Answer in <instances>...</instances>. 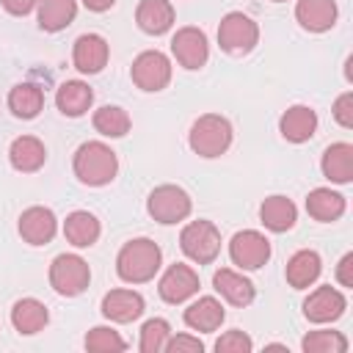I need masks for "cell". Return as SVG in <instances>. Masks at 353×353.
<instances>
[{"label":"cell","instance_id":"obj_1","mask_svg":"<svg viewBox=\"0 0 353 353\" xmlns=\"http://www.w3.org/2000/svg\"><path fill=\"white\" fill-rule=\"evenodd\" d=\"M163 265V251L154 240L149 237H135L121 245L116 256V273L127 284H146L157 276Z\"/></svg>","mask_w":353,"mask_h":353},{"label":"cell","instance_id":"obj_2","mask_svg":"<svg viewBox=\"0 0 353 353\" xmlns=\"http://www.w3.org/2000/svg\"><path fill=\"white\" fill-rule=\"evenodd\" d=\"M72 168H74V176L88 185V188H102V185H110L119 174V157L116 152L102 143V141H85L77 146L74 157H72Z\"/></svg>","mask_w":353,"mask_h":353},{"label":"cell","instance_id":"obj_3","mask_svg":"<svg viewBox=\"0 0 353 353\" xmlns=\"http://www.w3.org/2000/svg\"><path fill=\"white\" fill-rule=\"evenodd\" d=\"M232 138H234V130L229 124L226 116L221 113H204L193 121L190 127V135H188V143L190 149L199 154V157H221L229 146H232Z\"/></svg>","mask_w":353,"mask_h":353},{"label":"cell","instance_id":"obj_4","mask_svg":"<svg viewBox=\"0 0 353 353\" xmlns=\"http://www.w3.org/2000/svg\"><path fill=\"white\" fill-rule=\"evenodd\" d=\"M179 248L182 254L196 265H210L221 254V232L212 221H190L179 232Z\"/></svg>","mask_w":353,"mask_h":353},{"label":"cell","instance_id":"obj_5","mask_svg":"<svg viewBox=\"0 0 353 353\" xmlns=\"http://www.w3.org/2000/svg\"><path fill=\"white\" fill-rule=\"evenodd\" d=\"M190 210H193V199L179 185H157L146 199V212L163 226L185 221Z\"/></svg>","mask_w":353,"mask_h":353},{"label":"cell","instance_id":"obj_6","mask_svg":"<svg viewBox=\"0 0 353 353\" xmlns=\"http://www.w3.org/2000/svg\"><path fill=\"white\" fill-rule=\"evenodd\" d=\"M91 281V268L83 256L77 254H58L50 262V287L63 295V298H74L80 295Z\"/></svg>","mask_w":353,"mask_h":353},{"label":"cell","instance_id":"obj_7","mask_svg":"<svg viewBox=\"0 0 353 353\" xmlns=\"http://www.w3.org/2000/svg\"><path fill=\"white\" fill-rule=\"evenodd\" d=\"M259 41V25L243 14V11H229L221 25H218V44L229 55H245L256 47Z\"/></svg>","mask_w":353,"mask_h":353},{"label":"cell","instance_id":"obj_8","mask_svg":"<svg viewBox=\"0 0 353 353\" xmlns=\"http://www.w3.org/2000/svg\"><path fill=\"white\" fill-rule=\"evenodd\" d=\"M130 77L141 91L157 94L171 83V61L160 50H146L132 61Z\"/></svg>","mask_w":353,"mask_h":353},{"label":"cell","instance_id":"obj_9","mask_svg":"<svg viewBox=\"0 0 353 353\" xmlns=\"http://www.w3.org/2000/svg\"><path fill=\"white\" fill-rule=\"evenodd\" d=\"M229 259L240 270H259L270 259V240L256 229H243L229 240Z\"/></svg>","mask_w":353,"mask_h":353},{"label":"cell","instance_id":"obj_10","mask_svg":"<svg viewBox=\"0 0 353 353\" xmlns=\"http://www.w3.org/2000/svg\"><path fill=\"white\" fill-rule=\"evenodd\" d=\"M171 55L176 58V63L182 69H201L210 58V41H207V33L201 28H193V25H185L179 28L174 36H171Z\"/></svg>","mask_w":353,"mask_h":353},{"label":"cell","instance_id":"obj_11","mask_svg":"<svg viewBox=\"0 0 353 353\" xmlns=\"http://www.w3.org/2000/svg\"><path fill=\"white\" fill-rule=\"evenodd\" d=\"M345 309H347V298L331 284H323V287L312 290L303 301V317L309 323H317V325L339 320L345 314Z\"/></svg>","mask_w":353,"mask_h":353},{"label":"cell","instance_id":"obj_12","mask_svg":"<svg viewBox=\"0 0 353 353\" xmlns=\"http://www.w3.org/2000/svg\"><path fill=\"white\" fill-rule=\"evenodd\" d=\"M157 292L165 303H185L188 298H193L199 292V273L185 265V262H174L168 265V270L160 276L157 281Z\"/></svg>","mask_w":353,"mask_h":353},{"label":"cell","instance_id":"obj_13","mask_svg":"<svg viewBox=\"0 0 353 353\" xmlns=\"http://www.w3.org/2000/svg\"><path fill=\"white\" fill-rule=\"evenodd\" d=\"M108 58H110V44L99 36V33H83L74 39V47H72V63L77 72L83 74H97L108 66Z\"/></svg>","mask_w":353,"mask_h":353},{"label":"cell","instance_id":"obj_14","mask_svg":"<svg viewBox=\"0 0 353 353\" xmlns=\"http://www.w3.org/2000/svg\"><path fill=\"white\" fill-rule=\"evenodd\" d=\"M17 229H19V237L25 243H30V245H47V243H52V237L58 232V218H55V212L50 207H39L36 204V207H28L19 215Z\"/></svg>","mask_w":353,"mask_h":353},{"label":"cell","instance_id":"obj_15","mask_svg":"<svg viewBox=\"0 0 353 353\" xmlns=\"http://www.w3.org/2000/svg\"><path fill=\"white\" fill-rule=\"evenodd\" d=\"M212 287H215V292H218L226 303H232V306H237V309L254 303V298H256V287H254V281L245 279L243 273L232 270V268H221V270H215V273H212Z\"/></svg>","mask_w":353,"mask_h":353},{"label":"cell","instance_id":"obj_16","mask_svg":"<svg viewBox=\"0 0 353 353\" xmlns=\"http://www.w3.org/2000/svg\"><path fill=\"white\" fill-rule=\"evenodd\" d=\"M99 309H102V314H105L110 323H132V320H138V317L143 314L146 303H143V295H141V292L119 287V290L105 292Z\"/></svg>","mask_w":353,"mask_h":353},{"label":"cell","instance_id":"obj_17","mask_svg":"<svg viewBox=\"0 0 353 353\" xmlns=\"http://www.w3.org/2000/svg\"><path fill=\"white\" fill-rule=\"evenodd\" d=\"M279 132L290 143H306L317 132V113L309 105H292L279 119Z\"/></svg>","mask_w":353,"mask_h":353},{"label":"cell","instance_id":"obj_18","mask_svg":"<svg viewBox=\"0 0 353 353\" xmlns=\"http://www.w3.org/2000/svg\"><path fill=\"white\" fill-rule=\"evenodd\" d=\"M223 317H226L223 303H221L218 298H212V295H201V298H196V301L185 309V314H182L185 325H188L190 331H201V334H212V331H218L221 323H223Z\"/></svg>","mask_w":353,"mask_h":353},{"label":"cell","instance_id":"obj_19","mask_svg":"<svg viewBox=\"0 0 353 353\" xmlns=\"http://www.w3.org/2000/svg\"><path fill=\"white\" fill-rule=\"evenodd\" d=\"M336 3L334 0H298L295 19L309 33H325L336 25Z\"/></svg>","mask_w":353,"mask_h":353},{"label":"cell","instance_id":"obj_20","mask_svg":"<svg viewBox=\"0 0 353 353\" xmlns=\"http://www.w3.org/2000/svg\"><path fill=\"white\" fill-rule=\"evenodd\" d=\"M320 270H323L320 254L312 251V248H301L290 256V262L284 268V276H287V284L292 290H306L320 279Z\"/></svg>","mask_w":353,"mask_h":353},{"label":"cell","instance_id":"obj_21","mask_svg":"<svg viewBox=\"0 0 353 353\" xmlns=\"http://www.w3.org/2000/svg\"><path fill=\"white\" fill-rule=\"evenodd\" d=\"M135 22L149 36H163L174 25V6L171 0H141L135 8Z\"/></svg>","mask_w":353,"mask_h":353},{"label":"cell","instance_id":"obj_22","mask_svg":"<svg viewBox=\"0 0 353 353\" xmlns=\"http://www.w3.org/2000/svg\"><path fill=\"white\" fill-rule=\"evenodd\" d=\"M320 171L328 182L334 185H347L353 179V146L347 141H339V143H331L325 152H323V160H320Z\"/></svg>","mask_w":353,"mask_h":353},{"label":"cell","instance_id":"obj_23","mask_svg":"<svg viewBox=\"0 0 353 353\" xmlns=\"http://www.w3.org/2000/svg\"><path fill=\"white\" fill-rule=\"evenodd\" d=\"M99 234H102L99 218L94 212H88V210H74L63 221V237L74 248H91L99 240Z\"/></svg>","mask_w":353,"mask_h":353},{"label":"cell","instance_id":"obj_24","mask_svg":"<svg viewBox=\"0 0 353 353\" xmlns=\"http://www.w3.org/2000/svg\"><path fill=\"white\" fill-rule=\"evenodd\" d=\"M91 102H94V91H91V85L83 83V80H66V83H61L58 91H55V105H58V110H61L63 116H69V119L85 116L88 108H91Z\"/></svg>","mask_w":353,"mask_h":353},{"label":"cell","instance_id":"obj_25","mask_svg":"<svg viewBox=\"0 0 353 353\" xmlns=\"http://www.w3.org/2000/svg\"><path fill=\"white\" fill-rule=\"evenodd\" d=\"M8 160H11V165L17 171L33 174L47 163V149L36 135H19L8 146Z\"/></svg>","mask_w":353,"mask_h":353},{"label":"cell","instance_id":"obj_26","mask_svg":"<svg viewBox=\"0 0 353 353\" xmlns=\"http://www.w3.org/2000/svg\"><path fill=\"white\" fill-rule=\"evenodd\" d=\"M345 207H347L345 196L336 193V190H331V188H314V190H309V196H306V212H309L314 221H320V223H334V221H339V218L345 215Z\"/></svg>","mask_w":353,"mask_h":353},{"label":"cell","instance_id":"obj_27","mask_svg":"<svg viewBox=\"0 0 353 353\" xmlns=\"http://www.w3.org/2000/svg\"><path fill=\"white\" fill-rule=\"evenodd\" d=\"M259 218H262L265 229L281 234V232H290V229L295 226V221H298V207L292 204V199L276 193V196H268V199L262 201Z\"/></svg>","mask_w":353,"mask_h":353},{"label":"cell","instance_id":"obj_28","mask_svg":"<svg viewBox=\"0 0 353 353\" xmlns=\"http://www.w3.org/2000/svg\"><path fill=\"white\" fill-rule=\"evenodd\" d=\"M47 320H50V312H47V306H44L41 301H36V298H19V301L11 306V325H14L19 334H25V336L39 334V331L47 325Z\"/></svg>","mask_w":353,"mask_h":353},{"label":"cell","instance_id":"obj_29","mask_svg":"<svg viewBox=\"0 0 353 353\" xmlns=\"http://www.w3.org/2000/svg\"><path fill=\"white\" fill-rule=\"evenodd\" d=\"M39 28L47 33H58L69 28L77 17V0H39Z\"/></svg>","mask_w":353,"mask_h":353},{"label":"cell","instance_id":"obj_30","mask_svg":"<svg viewBox=\"0 0 353 353\" xmlns=\"http://www.w3.org/2000/svg\"><path fill=\"white\" fill-rule=\"evenodd\" d=\"M8 108L17 119H36L44 108V91L36 83H17L8 91Z\"/></svg>","mask_w":353,"mask_h":353},{"label":"cell","instance_id":"obj_31","mask_svg":"<svg viewBox=\"0 0 353 353\" xmlns=\"http://www.w3.org/2000/svg\"><path fill=\"white\" fill-rule=\"evenodd\" d=\"M91 124L105 138H124L130 132V127H132L130 113L124 108H119V105H102L99 110H94Z\"/></svg>","mask_w":353,"mask_h":353},{"label":"cell","instance_id":"obj_32","mask_svg":"<svg viewBox=\"0 0 353 353\" xmlns=\"http://www.w3.org/2000/svg\"><path fill=\"white\" fill-rule=\"evenodd\" d=\"M301 350L303 353H345L347 350V336L342 331H309L301 339Z\"/></svg>","mask_w":353,"mask_h":353},{"label":"cell","instance_id":"obj_33","mask_svg":"<svg viewBox=\"0 0 353 353\" xmlns=\"http://www.w3.org/2000/svg\"><path fill=\"white\" fill-rule=\"evenodd\" d=\"M168 336H171L168 320L152 317V320H146L141 325V342H138V347H141V353H160V350H165Z\"/></svg>","mask_w":353,"mask_h":353},{"label":"cell","instance_id":"obj_34","mask_svg":"<svg viewBox=\"0 0 353 353\" xmlns=\"http://www.w3.org/2000/svg\"><path fill=\"white\" fill-rule=\"evenodd\" d=\"M127 342L119 336V331H113L110 325H94L85 334V350H97V353H119L124 350Z\"/></svg>","mask_w":353,"mask_h":353},{"label":"cell","instance_id":"obj_35","mask_svg":"<svg viewBox=\"0 0 353 353\" xmlns=\"http://www.w3.org/2000/svg\"><path fill=\"white\" fill-rule=\"evenodd\" d=\"M215 350L218 353H251L254 350V342H251V336L245 331L232 328V331H226V334L218 336Z\"/></svg>","mask_w":353,"mask_h":353},{"label":"cell","instance_id":"obj_36","mask_svg":"<svg viewBox=\"0 0 353 353\" xmlns=\"http://www.w3.org/2000/svg\"><path fill=\"white\" fill-rule=\"evenodd\" d=\"M165 350L168 353H201L204 342L199 336H190V334H176V336H168Z\"/></svg>","mask_w":353,"mask_h":353},{"label":"cell","instance_id":"obj_37","mask_svg":"<svg viewBox=\"0 0 353 353\" xmlns=\"http://www.w3.org/2000/svg\"><path fill=\"white\" fill-rule=\"evenodd\" d=\"M334 119L345 130L353 127V94L350 91H345V94L336 97V102H334Z\"/></svg>","mask_w":353,"mask_h":353},{"label":"cell","instance_id":"obj_38","mask_svg":"<svg viewBox=\"0 0 353 353\" xmlns=\"http://www.w3.org/2000/svg\"><path fill=\"white\" fill-rule=\"evenodd\" d=\"M336 281L342 287H353V254H345L336 265Z\"/></svg>","mask_w":353,"mask_h":353},{"label":"cell","instance_id":"obj_39","mask_svg":"<svg viewBox=\"0 0 353 353\" xmlns=\"http://www.w3.org/2000/svg\"><path fill=\"white\" fill-rule=\"evenodd\" d=\"M0 3L11 17H25L39 6V0H0Z\"/></svg>","mask_w":353,"mask_h":353},{"label":"cell","instance_id":"obj_40","mask_svg":"<svg viewBox=\"0 0 353 353\" xmlns=\"http://www.w3.org/2000/svg\"><path fill=\"white\" fill-rule=\"evenodd\" d=\"M83 6H85L88 11H94V14H102V11L113 8V6H116V0H83Z\"/></svg>","mask_w":353,"mask_h":353},{"label":"cell","instance_id":"obj_41","mask_svg":"<svg viewBox=\"0 0 353 353\" xmlns=\"http://www.w3.org/2000/svg\"><path fill=\"white\" fill-rule=\"evenodd\" d=\"M273 3H284V0H273Z\"/></svg>","mask_w":353,"mask_h":353}]
</instances>
